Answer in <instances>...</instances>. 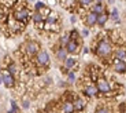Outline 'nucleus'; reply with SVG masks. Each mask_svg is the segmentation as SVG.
Instances as JSON below:
<instances>
[{"label": "nucleus", "instance_id": "obj_9", "mask_svg": "<svg viewBox=\"0 0 126 113\" xmlns=\"http://www.w3.org/2000/svg\"><path fill=\"white\" fill-rule=\"evenodd\" d=\"M3 84L6 85L7 88L14 87V85H15V79H14V76H11L10 73L3 75Z\"/></svg>", "mask_w": 126, "mask_h": 113}, {"label": "nucleus", "instance_id": "obj_19", "mask_svg": "<svg viewBox=\"0 0 126 113\" xmlns=\"http://www.w3.org/2000/svg\"><path fill=\"white\" fill-rule=\"evenodd\" d=\"M44 17L41 15L38 11H36L34 14H33V21H34V24H41V22H44Z\"/></svg>", "mask_w": 126, "mask_h": 113}, {"label": "nucleus", "instance_id": "obj_18", "mask_svg": "<svg viewBox=\"0 0 126 113\" xmlns=\"http://www.w3.org/2000/svg\"><path fill=\"white\" fill-rule=\"evenodd\" d=\"M56 21H58V14L51 11L49 15L47 17V24H56Z\"/></svg>", "mask_w": 126, "mask_h": 113}, {"label": "nucleus", "instance_id": "obj_25", "mask_svg": "<svg viewBox=\"0 0 126 113\" xmlns=\"http://www.w3.org/2000/svg\"><path fill=\"white\" fill-rule=\"evenodd\" d=\"M67 82H69V83H74V82H76V73H74V72H69V73H67Z\"/></svg>", "mask_w": 126, "mask_h": 113}, {"label": "nucleus", "instance_id": "obj_12", "mask_svg": "<svg viewBox=\"0 0 126 113\" xmlns=\"http://www.w3.org/2000/svg\"><path fill=\"white\" fill-rule=\"evenodd\" d=\"M73 105H74V110H77V112H81V110L85 109L86 102L82 99V98H76V101L73 102Z\"/></svg>", "mask_w": 126, "mask_h": 113}, {"label": "nucleus", "instance_id": "obj_21", "mask_svg": "<svg viewBox=\"0 0 126 113\" xmlns=\"http://www.w3.org/2000/svg\"><path fill=\"white\" fill-rule=\"evenodd\" d=\"M76 4V0H62V6L64 8H71Z\"/></svg>", "mask_w": 126, "mask_h": 113}, {"label": "nucleus", "instance_id": "obj_35", "mask_svg": "<svg viewBox=\"0 0 126 113\" xmlns=\"http://www.w3.org/2000/svg\"><path fill=\"white\" fill-rule=\"evenodd\" d=\"M114 1H115V0H108V3H110V4H112Z\"/></svg>", "mask_w": 126, "mask_h": 113}, {"label": "nucleus", "instance_id": "obj_30", "mask_svg": "<svg viewBox=\"0 0 126 113\" xmlns=\"http://www.w3.org/2000/svg\"><path fill=\"white\" fill-rule=\"evenodd\" d=\"M96 113H112L110 109H107V108H99L97 110H96Z\"/></svg>", "mask_w": 126, "mask_h": 113}, {"label": "nucleus", "instance_id": "obj_6", "mask_svg": "<svg viewBox=\"0 0 126 113\" xmlns=\"http://www.w3.org/2000/svg\"><path fill=\"white\" fill-rule=\"evenodd\" d=\"M85 25L88 26V28L97 25V14H94V13L86 14V17H85Z\"/></svg>", "mask_w": 126, "mask_h": 113}, {"label": "nucleus", "instance_id": "obj_15", "mask_svg": "<svg viewBox=\"0 0 126 113\" xmlns=\"http://www.w3.org/2000/svg\"><path fill=\"white\" fill-rule=\"evenodd\" d=\"M91 13H94V14H103L106 13V10H104V6L101 3H96V4H92V11Z\"/></svg>", "mask_w": 126, "mask_h": 113}, {"label": "nucleus", "instance_id": "obj_2", "mask_svg": "<svg viewBox=\"0 0 126 113\" xmlns=\"http://www.w3.org/2000/svg\"><path fill=\"white\" fill-rule=\"evenodd\" d=\"M96 87H97V91L101 92V94H110L111 92L110 83H108L104 77H99L97 80H96Z\"/></svg>", "mask_w": 126, "mask_h": 113}, {"label": "nucleus", "instance_id": "obj_8", "mask_svg": "<svg viewBox=\"0 0 126 113\" xmlns=\"http://www.w3.org/2000/svg\"><path fill=\"white\" fill-rule=\"evenodd\" d=\"M66 51H67V54H77L78 53V43L77 41H74V40H70L69 43L66 44Z\"/></svg>", "mask_w": 126, "mask_h": 113}, {"label": "nucleus", "instance_id": "obj_31", "mask_svg": "<svg viewBox=\"0 0 126 113\" xmlns=\"http://www.w3.org/2000/svg\"><path fill=\"white\" fill-rule=\"evenodd\" d=\"M22 108H23V109H29V108H30V102H29L28 99H23V102H22Z\"/></svg>", "mask_w": 126, "mask_h": 113}, {"label": "nucleus", "instance_id": "obj_22", "mask_svg": "<svg viewBox=\"0 0 126 113\" xmlns=\"http://www.w3.org/2000/svg\"><path fill=\"white\" fill-rule=\"evenodd\" d=\"M111 18L115 22H119V11H118V8H112V11H111Z\"/></svg>", "mask_w": 126, "mask_h": 113}, {"label": "nucleus", "instance_id": "obj_34", "mask_svg": "<svg viewBox=\"0 0 126 113\" xmlns=\"http://www.w3.org/2000/svg\"><path fill=\"white\" fill-rule=\"evenodd\" d=\"M0 84H3V75L0 76Z\"/></svg>", "mask_w": 126, "mask_h": 113}, {"label": "nucleus", "instance_id": "obj_3", "mask_svg": "<svg viewBox=\"0 0 126 113\" xmlns=\"http://www.w3.org/2000/svg\"><path fill=\"white\" fill-rule=\"evenodd\" d=\"M36 63L38 66H47L49 65V55H48L47 51L44 50H40L36 55Z\"/></svg>", "mask_w": 126, "mask_h": 113}, {"label": "nucleus", "instance_id": "obj_4", "mask_svg": "<svg viewBox=\"0 0 126 113\" xmlns=\"http://www.w3.org/2000/svg\"><path fill=\"white\" fill-rule=\"evenodd\" d=\"M25 50L28 53V55H30V56L37 55V53L40 51V44L37 41H28L25 44Z\"/></svg>", "mask_w": 126, "mask_h": 113}, {"label": "nucleus", "instance_id": "obj_11", "mask_svg": "<svg viewBox=\"0 0 126 113\" xmlns=\"http://www.w3.org/2000/svg\"><path fill=\"white\" fill-rule=\"evenodd\" d=\"M84 92H85L88 97H96L97 95V87H96V84H88L85 87V90H84Z\"/></svg>", "mask_w": 126, "mask_h": 113}, {"label": "nucleus", "instance_id": "obj_20", "mask_svg": "<svg viewBox=\"0 0 126 113\" xmlns=\"http://www.w3.org/2000/svg\"><path fill=\"white\" fill-rule=\"evenodd\" d=\"M8 73L11 76H16L18 75V66H16L15 63H10L8 65Z\"/></svg>", "mask_w": 126, "mask_h": 113}, {"label": "nucleus", "instance_id": "obj_36", "mask_svg": "<svg viewBox=\"0 0 126 113\" xmlns=\"http://www.w3.org/2000/svg\"><path fill=\"white\" fill-rule=\"evenodd\" d=\"M101 1H103V0H97V3H101Z\"/></svg>", "mask_w": 126, "mask_h": 113}, {"label": "nucleus", "instance_id": "obj_24", "mask_svg": "<svg viewBox=\"0 0 126 113\" xmlns=\"http://www.w3.org/2000/svg\"><path fill=\"white\" fill-rule=\"evenodd\" d=\"M45 29H48V30H59V26L56 25V24H45Z\"/></svg>", "mask_w": 126, "mask_h": 113}, {"label": "nucleus", "instance_id": "obj_26", "mask_svg": "<svg viewBox=\"0 0 126 113\" xmlns=\"http://www.w3.org/2000/svg\"><path fill=\"white\" fill-rule=\"evenodd\" d=\"M8 113H18V106H16L15 101H11V109Z\"/></svg>", "mask_w": 126, "mask_h": 113}, {"label": "nucleus", "instance_id": "obj_17", "mask_svg": "<svg viewBox=\"0 0 126 113\" xmlns=\"http://www.w3.org/2000/svg\"><path fill=\"white\" fill-rule=\"evenodd\" d=\"M107 21H108V14L107 13H103V14H99L97 15V25L99 26H104Z\"/></svg>", "mask_w": 126, "mask_h": 113}, {"label": "nucleus", "instance_id": "obj_5", "mask_svg": "<svg viewBox=\"0 0 126 113\" xmlns=\"http://www.w3.org/2000/svg\"><path fill=\"white\" fill-rule=\"evenodd\" d=\"M14 18L19 22H26L29 19V11L26 8H21L14 14Z\"/></svg>", "mask_w": 126, "mask_h": 113}, {"label": "nucleus", "instance_id": "obj_16", "mask_svg": "<svg viewBox=\"0 0 126 113\" xmlns=\"http://www.w3.org/2000/svg\"><path fill=\"white\" fill-rule=\"evenodd\" d=\"M56 58L59 61H64L67 58V51L64 47H60L59 50H56Z\"/></svg>", "mask_w": 126, "mask_h": 113}, {"label": "nucleus", "instance_id": "obj_32", "mask_svg": "<svg viewBox=\"0 0 126 113\" xmlns=\"http://www.w3.org/2000/svg\"><path fill=\"white\" fill-rule=\"evenodd\" d=\"M81 35L84 36V37H88V35H89V30H88V29H82Z\"/></svg>", "mask_w": 126, "mask_h": 113}, {"label": "nucleus", "instance_id": "obj_7", "mask_svg": "<svg viewBox=\"0 0 126 113\" xmlns=\"http://www.w3.org/2000/svg\"><path fill=\"white\" fill-rule=\"evenodd\" d=\"M77 66V59L76 58H71V56H67L66 59L63 61V69L64 70H67V72H69V70H71L73 68H76Z\"/></svg>", "mask_w": 126, "mask_h": 113}, {"label": "nucleus", "instance_id": "obj_29", "mask_svg": "<svg viewBox=\"0 0 126 113\" xmlns=\"http://www.w3.org/2000/svg\"><path fill=\"white\" fill-rule=\"evenodd\" d=\"M43 7H45V4L43 3V1H36V4H34V8H36V11H40Z\"/></svg>", "mask_w": 126, "mask_h": 113}, {"label": "nucleus", "instance_id": "obj_23", "mask_svg": "<svg viewBox=\"0 0 126 113\" xmlns=\"http://www.w3.org/2000/svg\"><path fill=\"white\" fill-rule=\"evenodd\" d=\"M70 41V35H64L60 37V47H66V44Z\"/></svg>", "mask_w": 126, "mask_h": 113}, {"label": "nucleus", "instance_id": "obj_27", "mask_svg": "<svg viewBox=\"0 0 126 113\" xmlns=\"http://www.w3.org/2000/svg\"><path fill=\"white\" fill-rule=\"evenodd\" d=\"M79 4L84 7H88V6H92V3H93V0H78Z\"/></svg>", "mask_w": 126, "mask_h": 113}, {"label": "nucleus", "instance_id": "obj_38", "mask_svg": "<svg viewBox=\"0 0 126 113\" xmlns=\"http://www.w3.org/2000/svg\"><path fill=\"white\" fill-rule=\"evenodd\" d=\"M30 1H34V0H30Z\"/></svg>", "mask_w": 126, "mask_h": 113}, {"label": "nucleus", "instance_id": "obj_13", "mask_svg": "<svg viewBox=\"0 0 126 113\" xmlns=\"http://www.w3.org/2000/svg\"><path fill=\"white\" fill-rule=\"evenodd\" d=\"M62 112L63 113H73L74 112V105L71 101H64L62 104Z\"/></svg>", "mask_w": 126, "mask_h": 113}, {"label": "nucleus", "instance_id": "obj_1", "mask_svg": "<svg viewBox=\"0 0 126 113\" xmlns=\"http://www.w3.org/2000/svg\"><path fill=\"white\" fill-rule=\"evenodd\" d=\"M111 53H112V46L107 40H101L96 47V54L100 58H107V56L111 55Z\"/></svg>", "mask_w": 126, "mask_h": 113}, {"label": "nucleus", "instance_id": "obj_10", "mask_svg": "<svg viewBox=\"0 0 126 113\" xmlns=\"http://www.w3.org/2000/svg\"><path fill=\"white\" fill-rule=\"evenodd\" d=\"M115 59L121 62H126V48L119 47L115 50Z\"/></svg>", "mask_w": 126, "mask_h": 113}, {"label": "nucleus", "instance_id": "obj_33", "mask_svg": "<svg viewBox=\"0 0 126 113\" xmlns=\"http://www.w3.org/2000/svg\"><path fill=\"white\" fill-rule=\"evenodd\" d=\"M70 21H71V22H73V24H74V22H76V21H77V18H76V17H74V15H73V17H71V18H70Z\"/></svg>", "mask_w": 126, "mask_h": 113}, {"label": "nucleus", "instance_id": "obj_14", "mask_svg": "<svg viewBox=\"0 0 126 113\" xmlns=\"http://www.w3.org/2000/svg\"><path fill=\"white\" fill-rule=\"evenodd\" d=\"M114 70L117 73H125L126 72V62H121V61L115 59V63H114Z\"/></svg>", "mask_w": 126, "mask_h": 113}, {"label": "nucleus", "instance_id": "obj_28", "mask_svg": "<svg viewBox=\"0 0 126 113\" xmlns=\"http://www.w3.org/2000/svg\"><path fill=\"white\" fill-rule=\"evenodd\" d=\"M77 39H78V32H77V30H71V32H70V40L77 41Z\"/></svg>", "mask_w": 126, "mask_h": 113}, {"label": "nucleus", "instance_id": "obj_37", "mask_svg": "<svg viewBox=\"0 0 126 113\" xmlns=\"http://www.w3.org/2000/svg\"><path fill=\"white\" fill-rule=\"evenodd\" d=\"M123 113H126V109H125V110H123Z\"/></svg>", "mask_w": 126, "mask_h": 113}]
</instances>
